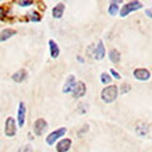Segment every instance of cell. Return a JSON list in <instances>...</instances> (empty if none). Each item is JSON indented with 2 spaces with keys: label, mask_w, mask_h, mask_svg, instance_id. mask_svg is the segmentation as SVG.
Instances as JSON below:
<instances>
[{
  "label": "cell",
  "mask_w": 152,
  "mask_h": 152,
  "mask_svg": "<svg viewBox=\"0 0 152 152\" xmlns=\"http://www.w3.org/2000/svg\"><path fill=\"white\" fill-rule=\"evenodd\" d=\"M118 95H119V86H117V85H109V86H105L102 90L100 96L104 103L110 104L118 98Z\"/></svg>",
  "instance_id": "6da1fadb"
},
{
  "label": "cell",
  "mask_w": 152,
  "mask_h": 152,
  "mask_svg": "<svg viewBox=\"0 0 152 152\" xmlns=\"http://www.w3.org/2000/svg\"><path fill=\"white\" fill-rule=\"evenodd\" d=\"M143 8V4L141 1H129V3H126L122 7L121 9V17L122 18H126L127 15H129L132 12H136V10H140V9Z\"/></svg>",
  "instance_id": "7a4b0ae2"
},
{
  "label": "cell",
  "mask_w": 152,
  "mask_h": 152,
  "mask_svg": "<svg viewBox=\"0 0 152 152\" xmlns=\"http://www.w3.org/2000/svg\"><path fill=\"white\" fill-rule=\"evenodd\" d=\"M66 132H67V129H66L65 127H61V128H57L56 131L51 132L48 136L46 137V143L48 146H52L56 143V141H58L61 137H64L66 134Z\"/></svg>",
  "instance_id": "3957f363"
},
{
  "label": "cell",
  "mask_w": 152,
  "mask_h": 152,
  "mask_svg": "<svg viewBox=\"0 0 152 152\" xmlns=\"http://www.w3.org/2000/svg\"><path fill=\"white\" fill-rule=\"evenodd\" d=\"M4 133L7 137H14L17 134V122L13 117H8L5 121V126H4Z\"/></svg>",
  "instance_id": "277c9868"
},
{
  "label": "cell",
  "mask_w": 152,
  "mask_h": 152,
  "mask_svg": "<svg viewBox=\"0 0 152 152\" xmlns=\"http://www.w3.org/2000/svg\"><path fill=\"white\" fill-rule=\"evenodd\" d=\"M47 127H48V123H47L43 118H38L33 124V132H34L36 136H42L46 132Z\"/></svg>",
  "instance_id": "5b68a950"
},
{
  "label": "cell",
  "mask_w": 152,
  "mask_h": 152,
  "mask_svg": "<svg viewBox=\"0 0 152 152\" xmlns=\"http://www.w3.org/2000/svg\"><path fill=\"white\" fill-rule=\"evenodd\" d=\"M26 114H27V108H26V104L20 102L19 103V107H18V114H17V123H18V127H23L26 123Z\"/></svg>",
  "instance_id": "8992f818"
},
{
  "label": "cell",
  "mask_w": 152,
  "mask_h": 152,
  "mask_svg": "<svg viewBox=\"0 0 152 152\" xmlns=\"http://www.w3.org/2000/svg\"><path fill=\"white\" fill-rule=\"evenodd\" d=\"M71 93H72L74 98H83L84 95L86 94V85H85L83 81H76Z\"/></svg>",
  "instance_id": "52a82bcc"
},
{
  "label": "cell",
  "mask_w": 152,
  "mask_h": 152,
  "mask_svg": "<svg viewBox=\"0 0 152 152\" xmlns=\"http://www.w3.org/2000/svg\"><path fill=\"white\" fill-rule=\"evenodd\" d=\"M133 76L140 81H147L151 77V72L147 69H136L133 70Z\"/></svg>",
  "instance_id": "ba28073f"
},
{
  "label": "cell",
  "mask_w": 152,
  "mask_h": 152,
  "mask_svg": "<svg viewBox=\"0 0 152 152\" xmlns=\"http://www.w3.org/2000/svg\"><path fill=\"white\" fill-rule=\"evenodd\" d=\"M71 145H72V142H71L70 138H62L56 143V151L57 152H67L71 148Z\"/></svg>",
  "instance_id": "9c48e42d"
},
{
  "label": "cell",
  "mask_w": 152,
  "mask_h": 152,
  "mask_svg": "<svg viewBox=\"0 0 152 152\" xmlns=\"http://www.w3.org/2000/svg\"><path fill=\"white\" fill-rule=\"evenodd\" d=\"M94 58L95 60H98V61H100L104 58V56H105V47H104V43H103V41H99L98 42V46H95V50H94Z\"/></svg>",
  "instance_id": "30bf717a"
},
{
  "label": "cell",
  "mask_w": 152,
  "mask_h": 152,
  "mask_svg": "<svg viewBox=\"0 0 152 152\" xmlns=\"http://www.w3.org/2000/svg\"><path fill=\"white\" fill-rule=\"evenodd\" d=\"M75 84H76L75 76H74V75H69V76H67V79H66V81H65V85H64L62 91H64L65 94L71 93V91H72V89H74V86H75Z\"/></svg>",
  "instance_id": "8fae6325"
},
{
  "label": "cell",
  "mask_w": 152,
  "mask_h": 152,
  "mask_svg": "<svg viewBox=\"0 0 152 152\" xmlns=\"http://www.w3.org/2000/svg\"><path fill=\"white\" fill-rule=\"evenodd\" d=\"M64 13H65V4L64 3H58L52 9V17L55 19H61L64 15Z\"/></svg>",
  "instance_id": "7c38bea8"
},
{
  "label": "cell",
  "mask_w": 152,
  "mask_h": 152,
  "mask_svg": "<svg viewBox=\"0 0 152 152\" xmlns=\"http://www.w3.org/2000/svg\"><path fill=\"white\" fill-rule=\"evenodd\" d=\"M17 34V31L15 29H12V28H5L0 32V42H5L8 39H10L13 36Z\"/></svg>",
  "instance_id": "4fadbf2b"
},
{
  "label": "cell",
  "mask_w": 152,
  "mask_h": 152,
  "mask_svg": "<svg viewBox=\"0 0 152 152\" xmlns=\"http://www.w3.org/2000/svg\"><path fill=\"white\" fill-rule=\"evenodd\" d=\"M48 46H50V53L52 58H57L60 56V47L56 43L53 39H50L48 41Z\"/></svg>",
  "instance_id": "5bb4252c"
},
{
  "label": "cell",
  "mask_w": 152,
  "mask_h": 152,
  "mask_svg": "<svg viewBox=\"0 0 152 152\" xmlns=\"http://www.w3.org/2000/svg\"><path fill=\"white\" fill-rule=\"evenodd\" d=\"M12 79H13V81H15V83H23L27 79V71L24 69L18 70L17 72H14L12 75Z\"/></svg>",
  "instance_id": "9a60e30c"
},
{
  "label": "cell",
  "mask_w": 152,
  "mask_h": 152,
  "mask_svg": "<svg viewBox=\"0 0 152 152\" xmlns=\"http://www.w3.org/2000/svg\"><path fill=\"white\" fill-rule=\"evenodd\" d=\"M109 60H110L113 64H119L121 62V52L117 48H112L109 51Z\"/></svg>",
  "instance_id": "2e32d148"
},
{
  "label": "cell",
  "mask_w": 152,
  "mask_h": 152,
  "mask_svg": "<svg viewBox=\"0 0 152 152\" xmlns=\"http://www.w3.org/2000/svg\"><path fill=\"white\" fill-rule=\"evenodd\" d=\"M121 1H112L110 4H109V7H108V14L109 15H117L118 12H119V8H118V4H119Z\"/></svg>",
  "instance_id": "e0dca14e"
},
{
  "label": "cell",
  "mask_w": 152,
  "mask_h": 152,
  "mask_svg": "<svg viewBox=\"0 0 152 152\" xmlns=\"http://www.w3.org/2000/svg\"><path fill=\"white\" fill-rule=\"evenodd\" d=\"M136 132L138 133L141 137H143L148 133V126L145 124V123H138V124H137V128H136Z\"/></svg>",
  "instance_id": "ac0fdd59"
},
{
  "label": "cell",
  "mask_w": 152,
  "mask_h": 152,
  "mask_svg": "<svg viewBox=\"0 0 152 152\" xmlns=\"http://www.w3.org/2000/svg\"><path fill=\"white\" fill-rule=\"evenodd\" d=\"M27 19L29 22H33V23H36V22H41V14L38 13V12H29L27 14Z\"/></svg>",
  "instance_id": "d6986e66"
},
{
  "label": "cell",
  "mask_w": 152,
  "mask_h": 152,
  "mask_svg": "<svg viewBox=\"0 0 152 152\" xmlns=\"http://www.w3.org/2000/svg\"><path fill=\"white\" fill-rule=\"evenodd\" d=\"M100 81H102V84H104V85L110 84V81H112L110 75H109L108 72H103V74L100 75Z\"/></svg>",
  "instance_id": "ffe728a7"
},
{
  "label": "cell",
  "mask_w": 152,
  "mask_h": 152,
  "mask_svg": "<svg viewBox=\"0 0 152 152\" xmlns=\"http://www.w3.org/2000/svg\"><path fill=\"white\" fill-rule=\"evenodd\" d=\"M76 110H77V113H79V114H85V113H86V112L89 110V105H88L86 103H80Z\"/></svg>",
  "instance_id": "44dd1931"
},
{
  "label": "cell",
  "mask_w": 152,
  "mask_h": 152,
  "mask_svg": "<svg viewBox=\"0 0 152 152\" xmlns=\"http://www.w3.org/2000/svg\"><path fill=\"white\" fill-rule=\"evenodd\" d=\"M128 91H131V85L129 84H123V85H121V90H119L121 94H126Z\"/></svg>",
  "instance_id": "7402d4cb"
},
{
  "label": "cell",
  "mask_w": 152,
  "mask_h": 152,
  "mask_svg": "<svg viewBox=\"0 0 152 152\" xmlns=\"http://www.w3.org/2000/svg\"><path fill=\"white\" fill-rule=\"evenodd\" d=\"M109 75H113V77H114V79H117V80H119V79L122 77V76L119 75V72H117V71L114 70V69H112L110 71H109Z\"/></svg>",
  "instance_id": "603a6c76"
},
{
  "label": "cell",
  "mask_w": 152,
  "mask_h": 152,
  "mask_svg": "<svg viewBox=\"0 0 152 152\" xmlns=\"http://www.w3.org/2000/svg\"><path fill=\"white\" fill-rule=\"evenodd\" d=\"M17 4L19 7H29V5H33V1H17Z\"/></svg>",
  "instance_id": "cb8c5ba5"
},
{
  "label": "cell",
  "mask_w": 152,
  "mask_h": 152,
  "mask_svg": "<svg viewBox=\"0 0 152 152\" xmlns=\"http://www.w3.org/2000/svg\"><path fill=\"white\" fill-rule=\"evenodd\" d=\"M20 152H33V148H32V146H31V145H26V146H23V147H22Z\"/></svg>",
  "instance_id": "d4e9b609"
},
{
  "label": "cell",
  "mask_w": 152,
  "mask_h": 152,
  "mask_svg": "<svg viewBox=\"0 0 152 152\" xmlns=\"http://www.w3.org/2000/svg\"><path fill=\"white\" fill-rule=\"evenodd\" d=\"M7 13H5V8L0 7V19H5Z\"/></svg>",
  "instance_id": "484cf974"
},
{
  "label": "cell",
  "mask_w": 152,
  "mask_h": 152,
  "mask_svg": "<svg viewBox=\"0 0 152 152\" xmlns=\"http://www.w3.org/2000/svg\"><path fill=\"white\" fill-rule=\"evenodd\" d=\"M146 15H148L152 19V10H151V9H147V10H146Z\"/></svg>",
  "instance_id": "4316f807"
}]
</instances>
